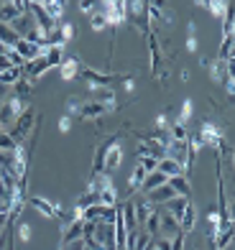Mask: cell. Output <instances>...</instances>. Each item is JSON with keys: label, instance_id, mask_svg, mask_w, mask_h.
I'll return each mask as SVG.
<instances>
[{"label": "cell", "instance_id": "7bdbcfd3", "mask_svg": "<svg viewBox=\"0 0 235 250\" xmlns=\"http://www.w3.org/2000/svg\"><path fill=\"white\" fill-rule=\"evenodd\" d=\"M151 250H153V245H151Z\"/></svg>", "mask_w": 235, "mask_h": 250}, {"label": "cell", "instance_id": "2e32d148", "mask_svg": "<svg viewBox=\"0 0 235 250\" xmlns=\"http://www.w3.org/2000/svg\"><path fill=\"white\" fill-rule=\"evenodd\" d=\"M80 66H82V64L77 62L74 56L66 54V56H64V62H62V66H59V74H62L64 82H72V79L80 77Z\"/></svg>", "mask_w": 235, "mask_h": 250}, {"label": "cell", "instance_id": "f1b7e54d", "mask_svg": "<svg viewBox=\"0 0 235 250\" xmlns=\"http://www.w3.org/2000/svg\"><path fill=\"white\" fill-rule=\"evenodd\" d=\"M82 105H85V97H80V95H72V97L64 100V110H66V115H69V118H80Z\"/></svg>", "mask_w": 235, "mask_h": 250}, {"label": "cell", "instance_id": "44dd1931", "mask_svg": "<svg viewBox=\"0 0 235 250\" xmlns=\"http://www.w3.org/2000/svg\"><path fill=\"white\" fill-rule=\"evenodd\" d=\"M189 202H192V199H187V197H174V199H169V202H166L161 209H164V212H169L171 217L179 222V217L184 214V209H187V204H189Z\"/></svg>", "mask_w": 235, "mask_h": 250}, {"label": "cell", "instance_id": "f546056e", "mask_svg": "<svg viewBox=\"0 0 235 250\" xmlns=\"http://www.w3.org/2000/svg\"><path fill=\"white\" fill-rule=\"evenodd\" d=\"M33 79H28V77H23V79H18V82L13 84V95L16 97H21V100H26V97H31V92H33Z\"/></svg>", "mask_w": 235, "mask_h": 250}, {"label": "cell", "instance_id": "4fadbf2b", "mask_svg": "<svg viewBox=\"0 0 235 250\" xmlns=\"http://www.w3.org/2000/svg\"><path fill=\"white\" fill-rule=\"evenodd\" d=\"M62 245H69L74 240H82V232H85V220H72L69 225H64L62 230Z\"/></svg>", "mask_w": 235, "mask_h": 250}, {"label": "cell", "instance_id": "8d00e7d4", "mask_svg": "<svg viewBox=\"0 0 235 250\" xmlns=\"http://www.w3.org/2000/svg\"><path fill=\"white\" fill-rule=\"evenodd\" d=\"M153 250H171V240H166V237H153Z\"/></svg>", "mask_w": 235, "mask_h": 250}, {"label": "cell", "instance_id": "60d3db41", "mask_svg": "<svg viewBox=\"0 0 235 250\" xmlns=\"http://www.w3.org/2000/svg\"><path fill=\"white\" fill-rule=\"evenodd\" d=\"M187 33H189V36H197V23H194V21H189V23H187Z\"/></svg>", "mask_w": 235, "mask_h": 250}, {"label": "cell", "instance_id": "3957f363", "mask_svg": "<svg viewBox=\"0 0 235 250\" xmlns=\"http://www.w3.org/2000/svg\"><path fill=\"white\" fill-rule=\"evenodd\" d=\"M28 204L33 209H36L39 214H43V217H49V220H59V214H62V204L59 202H51V199H46V197H31L28 199Z\"/></svg>", "mask_w": 235, "mask_h": 250}, {"label": "cell", "instance_id": "7a4b0ae2", "mask_svg": "<svg viewBox=\"0 0 235 250\" xmlns=\"http://www.w3.org/2000/svg\"><path fill=\"white\" fill-rule=\"evenodd\" d=\"M199 138H202L205 143V148H220L222 143H225V133H222L215 123H210V120H202V125H199Z\"/></svg>", "mask_w": 235, "mask_h": 250}, {"label": "cell", "instance_id": "9a60e30c", "mask_svg": "<svg viewBox=\"0 0 235 250\" xmlns=\"http://www.w3.org/2000/svg\"><path fill=\"white\" fill-rule=\"evenodd\" d=\"M103 115H107V107L100 105V102H92V100H85V105L80 110V118L82 120H100Z\"/></svg>", "mask_w": 235, "mask_h": 250}, {"label": "cell", "instance_id": "484cf974", "mask_svg": "<svg viewBox=\"0 0 235 250\" xmlns=\"http://www.w3.org/2000/svg\"><path fill=\"white\" fill-rule=\"evenodd\" d=\"M197 5H202L205 10H210L212 16H217L220 21L225 18V13H228V8L233 5V3H222V0H212V3H205V0H199Z\"/></svg>", "mask_w": 235, "mask_h": 250}, {"label": "cell", "instance_id": "ffe728a7", "mask_svg": "<svg viewBox=\"0 0 235 250\" xmlns=\"http://www.w3.org/2000/svg\"><path fill=\"white\" fill-rule=\"evenodd\" d=\"M156 171L164 174L166 179H174V176H182V174H187V168H184V166H179L176 161H171V158H161L159 166H156ZM187 176H189V174H187Z\"/></svg>", "mask_w": 235, "mask_h": 250}, {"label": "cell", "instance_id": "52a82bcc", "mask_svg": "<svg viewBox=\"0 0 235 250\" xmlns=\"http://www.w3.org/2000/svg\"><path fill=\"white\" fill-rule=\"evenodd\" d=\"M120 141H123V138H118V141L107 148V153H105V161H103V171H105V174L118 171L120 164H123V146H120Z\"/></svg>", "mask_w": 235, "mask_h": 250}, {"label": "cell", "instance_id": "7c38bea8", "mask_svg": "<svg viewBox=\"0 0 235 250\" xmlns=\"http://www.w3.org/2000/svg\"><path fill=\"white\" fill-rule=\"evenodd\" d=\"M10 28H13L16 33H18V39H26L28 33L36 28V21H33V16H31V10H26V13H21L13 23H10Z\"/></svg>", "mask_w": 235, "mask_h": 250}, {"label": "cell", "instance_id": "4316f807", "mask_svg": "<svg viewBox=\"0 0 235 250\" xmlns=\"http://www.w3.org/2000/svg\"><path fill=\"white\" fill-rule=\"evenodd\" d=\"M166 181H169V179H166L164 174H159V171H151V174H146V181H143V194H146V191H153V189H159V187H164L166 184Z\"/></svg>", "mask_w": 235, "mask_h": 250}, {"label": "cell", "instance_id": "9c48e42d", "mask_svg": "<svg viewBox=\"0 0 235 250\" xmlns=\"http://www.w3.org/2000/svg\"><path fill=\"white\" fill-rule=\"evenodd\" d=\"M13 51H16L23 62H33V59H39V56L46 54V49H43V46H39V43H31V41H23V39H21L16 46H13Z\"/></svg>", "mask_w": 235, "mask_h": 250}, {"label": "cell", "instance_id": "74e56055", "mask_svg": "<svg viewBox=\"0 0 235 250\" xmlns=\"http://www.w3.org/2000/svg\"><path fill=\"white\" fill-rule=\"evenodd\" d=\"M72 130V118L69 115H62L59 118V133H69Z\"/></svg>", "mask_w": 235, "mask_h": 250}, {"label": "cell", "instance_id": "277c9868", "mask_svg": "<svg viewBox=\"0 0 235 250\" xmlns=\"http://www.w3.org/2000/svg\"><path fill=\"white\" fill-rule=\"evenodd\" d=\"M105 16H107V28H118L126 23V3L123 0H113V3H105Z\"/></svg>", "mask_w": 235, "mask_h": 250}, {"label": "cell", "instance_id": "d6986e66", "mask_svg": "<svg viewBox=\"0 0 235 250\" xmlns=\"http://www.w3.org/2000/svg\"><path fill=\"white\" fill-rule=\"evenodd\" d=\"M169 187L174 189V194H176V197H187V199H192V181H189V176H187V174L169 179Z\"/></svg>", "mask_w": 235, "mask_h": 250}, {"label": "cell", "instance_id": "8992f818", "mask_svg": "<svg viewBox=\"0 0 235 250\" xmlns=\"http://www.w3.org/2000/svg\"><path fill=\"white\" fill-rule=\"evenodd\" d=\"M28 10V3H23V0H3V8H0V23H13V21L26 13Z\"/></svg>", "mask_w": 235, "mask_h": 250}, {"label": "cell", "instance_id": "30bf717a", "mask_svg": "<svg viewBox=\"0 0 235 250\" xmlns=\"http://www.w3.org/2000/svg\"><path fill=\"white\" fill-rule=\"evenodd\" d=\"M166 158L176 161L179 166H189V146L187 143H176V141H169L166 143Z\"/></svg>", "mask_w": 235, "mask_h": 250}, {"label": "cell", "instance_id": "5b68a950", "mask_svg": "<svg viewBox=\"0 0 235 250\" xmlns=\"http://www.w3.org/2000/svg\"><path fill=\"white\" fill-rule=\"evenodd\" d=\"M153 245V237L143 230V227H136V230L128 232V240H126V250H149Z\"/></svg>", "mask_w": 235, "mask_h": 250}, {"label": "cell", "instance_id": "b9f144b4", "mask_svg": "<svg viewBox=\"0 0 235 250\" xmlns=\"http://www.w3.org/2000/svg\"><path fill=\"white\" fill-rule=\"evenodd\" d=\"M120 250H126V248H120Z\"/></svg>", "mask_w": 235, "mask_h": 250}, {"label": "cell", "instance_id": "e575fe53", "mask_svg": "<svg viewBox=\"0 0 235 250\" xmlns=\"http://www.w3.org/2000/svg\"><path fill=\"white\" fill-rule=\"evenodd\" d=\"M57 28H59V33H62L64 43H69V41L74 39V23H69V21H66V23H59Z\"/></svg>", "mask_w": 235, "mask_h": 250}, {"label": "cell", "instance_id": "7402d4cb", "mask_svg": "<svg viewBox=\"0 0 235 250\" xmlns=\"http://www.w3.org/2000/svg\"><path fill=\"white\" fill-rule=\"evenodd\" d=\"M41 5H43V10H46V16L54 21V23H62L66 3H62V0H49V3H41Z\"/></svg>", "mask_w": 235, "mask_h": 250}, {"label": "cell", "instance_id": "cb8c5ba5", "mask_svg": "<svg viewBox=\"0 0 235 250\" xmlns=\"http://www.w3.org/2000/svg\"><path fill=\"white\" fill-rule=\"evenodd\" d=\"M89 28L92 31H105L107 28V16H105V3H97V10L89 16Z\"/></svg>", "mask_w": 235, "mask_h": 250}, {"label": "cell", "instance_id": "1f68e13d", "mask_svg": "<svg viewBox=\"0 0 235 250\" xmlns=\"http://www.w3.org/2000/svg\"><path fill=\"white\" fill-rule=\"evenodd\" d=\"M192 115H194V102H192V100H184V102H182V112H179L176 123L187 125L189 120H192Z\"/></svg>", "mask_w": 235, "mask_h": 250}, {"label": "cell", "instance_id": "836d02e7", "mask_svg": "<svg viewBox=\"0 0 235 250\" xmlns=\"http://www.w3.org/2000/svg\"><path fill=\"white\" fill-rule=\"evenodd\" d=\"M16 148H18V143L10 138V135L5 133V130H0V151H5V153H16Z\"/></svg>", "mask_w": 235, "mask_h": 250}, {"label": "cell", "instance_id": "d4e9b609", "mask_svg": "<svg viewBox=\"0 0 235 250\" xmlns=\"http://www.w3.org/2000/svg\"><path fill=\"white\" fill-rule=\"evenodd\" d=\"M166 133H169V141H176V143H187V138H189V133H192V130H189L187 128V125H182V123H171L169 125V130H166Z\"/></svg>", "mask_w": 235, "mask_h": 250}, {"label": "cell", "instance_id": "ab89813d", "mask_svg": "<svg viewBox=\"0 0 235 250\" xmlns=\"http://www.w3.org/2000/svg\"><path fill=\"white\" fill-rule=\"evenodd\" d=\"M123 89H126V92H136V79L126 77V79H123Z\"/></svg>", "mask_w": 235, "mask_h": 250}, {"label": "cell", "instance_id": "e0dca14e", "mask_svg": "<svg viewBox=\"0 0 235 250\" xmlns=\"http://www.w3.org/2000/svg\"><path fill=\"white\" fill-rule=\"evenodd\" d=\"M46 72H49V66H46L43 56H39V59H33V62H26V66H23V77L33 79V82H36L39 77H43Z\"/></svg>", "mask_w": 235, "mask_h": 250}, {"label": "cell", "instance_id": "603a6c76", "mask_svg": "<svg viewBox=\"0 0 235 250\" xmlns=\"http://www.w3.org/2000/svg\"><path fill=\"white\" fill-rule=\"evenodd\" d=\"M64 56H66V46H57V49H46L43 59H46L49 69H59L62 62H64Z\"/></svg>", "mask_w": 235, "mask_h": 250}, {"label": "cell", "instance_id": "5bb4252c", "mask_svg": "<svg viewBox=\"0 0 235 250\" xmlns=\"http://www.w3.org/2000/svg\"><path fill=\"white\" fill-rule=\"evenodd\" d=\"M143 181H146V168H143L141 164H136L133 171H130V176H128V197L138 194V191L143 189Z\"/></svg>", "mask_w": 235, "mask_h": 250}, {"label": "cell", "instance_id": "d590c367", "mask_svg": "<svg viewBox=\"0 0 235 250\" xmlns=\"http://www.w3.org/2000/svg\"><path fill=\"white\" fill-rule=\"evenodd\" d=\"M187 248V235L184 232H176L171 237V250H184Z\"/></svg>", "mask_w": 235, "mask_h": 250}, {"label": "cell", "instance_id": "4dcf8cb0", "mask_svg": "<svg viewBox=\"0 0 235 250\" xmlns=\"http://www.w3.org/2000/svg\"><path fill=\"white\" fill-rule=\"evenodd\" d=\"M31 235H33L31 222H23V220H21V222L16 225V243H28Z\"/></svg>", "mask_w": 235, "mask_h": 250}, {"label": "cell", "instance_id": "ba28073f", "mask_svg": "<svg viewBox=\"0 0 235 250\" xmlns=\"http://www.w3.org/2000/svg\"><path fill=\"white\" fill-rule=\"evenodd\" d=\"M174 197H176V194H174V189L169 187V181H166L164 187H159V189H153V191H146V197H143V199H146V202L151 204V207H156V209H161L164 204L169 202V199H174Z\"/></svg>", "mask_w": 235, "mask_h": 250}, {"label": "cell", "instance_id": "d6a6232c", "mask_svg": "<svg viewBox=\"0 0 235 250\" xmlns=\"http://www.w3.org/2000/svg\"><path fill=\"white\" fill-rule=\"evenodd\" d=\"M220 62H233V36H225L220 43Z\"/></svg>", "mask_w": 235, "mask_h": 250}, {"label": "cell", "instance_id": "ac0fdd59", "mask_svg": "<svg viewBox=\"0 0 235 250\" xmlns=\"http://www.w3.org/2000/svg\"><path fill=\"white\" fill-rule=\"evenodd\" d=\"M194 225H197V207H194V202H189L184 214L179 217V230H182L184 235H189L194 230Z\"/></svg>", "mask_w": 235, "mask_h": 250}, {"label": "cell", "instance_id": "83f0119b", "mask_svg": "<svg viewBox=\"0 0 235 250\" xmlns=\"http://www.w3.org/2000/svg\"><path fill=\"white\" fill-rule=\"evenodd\" d=\"M18 41H21V39H18V33L10 28V23H0V43H3V46L13 49Z\"/></svg>", "mask_w": 235, "mask_h": 250}, {"label": "cell", "instance_id": "8fae6325", "mask_svg": "<svg viewBox=\"0 0 235 250\" xmlns=\"http://www.w3.org/2000/svg\"><path fill=\"white\" fill-rule=\"evenodd\" d=\"M159 214H161V220H159V237H166V240H171L176 232H182V230H179V222L171 217L169 212L159 209Z\"/></svg>", "mask_w": 235, "mask_h": 250}, {"label": "cell", "instance_id": "f35d334b", "mask_svg": "<svg viewBox=\"0 0 235 250\" xmlns=\"http://www.w3.org/2000/svg\"><path fill=\"white\" fill-rule=\"evenodd\" d=\"M199 49V41H197V36H187V51L189 54H194Z\"/></svg>", "mask_w": 235, "mask_h": 250}, {"label": "cell", "instance_id": "6da1fadb", "mask_svg": "<svg viewBox=\"0 0 235 250\" xmlns=\"http://www.w3.org/2000/svg\"><path fill=\"white\" fill-rule=\"evenodd\" d=\"M80 77L82 82L87 84V89H95V87H110L118 79V74L113 72H103V69H95V66H80Z\"/></svg>", "mask_w": 235, "mask_h": 250}]
</instances>
